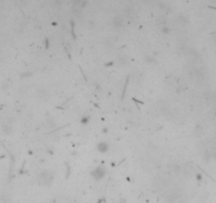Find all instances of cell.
Instances as JSON below:
<instances>
[{"label":"cell","mask_w":216,"mask_h":203,"mask_svg":"<svg viewBox=\"0 0 216 203\" xmlns=\"http://www.w3.org/2000/svg\"><path fill=\"white\" fill-rule=\"evenodd\" d=\"M81 122H82V123H88V122H89V117H82Z\"/></svg>","instance_id":"277c9868"},{"label":"cell","mask_w":216,"mask_h":203,"mask_svg":"<svg viewBox=\"0 0 216 203\" xmlns=\"http://www.w3.org/2000/svg\"><path fill=\"white\" fill-rule=\"evenodd\" d=\"M93 176H94V178L97 179V180L102 179V177L105 176V169H103L102 167H98V168H96L95 171L93 172Z\"/></svg>","instance_id":"6da1fadb"},{"label":"cell","mask_w":216,"mask_h":203,"mask_svg":"<svg viewBox=\"0 0 216 203\" xmlns=\"http://www.w3.org/2000/svg\"><path fill=\"white\" fill-rule=\"evenodd\" d=\"M2 130H3L4 133L10 134L12 132V128L9 126V125H3V126H2Z\"/></svg>","instance_id":"3957f363"},{"label":"cell","mask_w":216,"mask_h":203,"mask_svg":"<svg viewBox=\"0 0 216 203\" xmlns=\"http://www.w3.org/2000/svg\"><path fill=\"white\" fill-rule=\"evenodd\" d=\"M97 148L100 152H105L109 149V145L107 143H105V142H102V143H99V144H98Z\"/></svg>","instance_id":"7a4b0ae2"}]
</instances>
